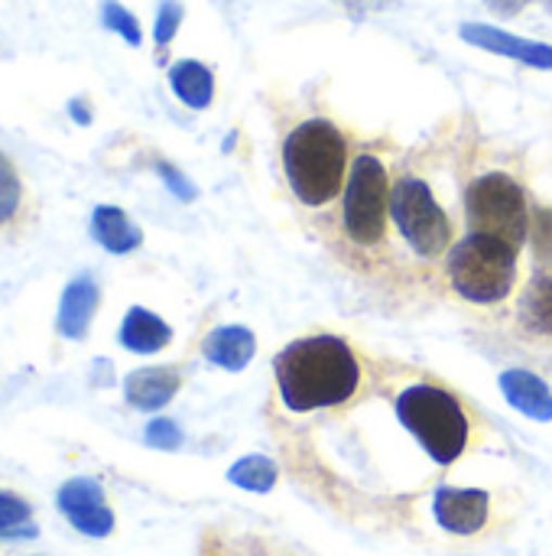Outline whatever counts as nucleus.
Listing matches in <instances>:
<instances>
[{
    "instance_id": "nucleus-1",
    "label": "nucleus",
    "mask_w": 552,
    "mask_h": 556,
    "mask_svg": "<svg viewBox=\"0 0 552 556\" xmlns=\"http://www.w3.org/2000/svg\"><path fill=\"white\" fill-rule=\"evenodd\" d=\"M277 384L283 404L296 414L342 407L361 384V365L345 339L309 336L280 352Z\"/></svg>"
},
{
    "instance_id": "nucleus-2",
    "label": "nucleus",
    "mask_w": 552,
    "mask_h": 556,
    "mask_svg": "<svg viewBox=\"0 0 552 556\" xmlns=\"http://www.w3.org/2000/svg\"><path fill=\"white\" fill-rule=\"evenodd\" d=\"M283 169H286L293 195L303 205L309 208L329 205L348 186L345 134L325 117L303 121L283 140Z\"/></svg>"
},
{
    "instance_id": "nucleus-3",
    "label": "nucleus",
    "mask_w": 552,
    "mask_h": 556,
    "mask_svg": "<svg viewBox=\"0 0 552 556\" xmlns=\"http://www.w3.org/2000/svg\"><path fill=\"white\" fill-rule=\"evenodd\" d=\"M397 414L403 427L423 443V450L439 466H449L465 453L468 417L449 391L433 384H416L397 397Z\"/></svg>"
},
{
    "instance_id": "nucleus-4",
    "label": "nucleus",
    "mask_w": 552,
    "mask_h": 556,
    "mask_svg": "<svg viewBox=\"0 0 552 556\" xmlns=\"http://www.w3.org/2000/svg\"><path fill=\"white\" fill-rule=\"evenodd\" d=\"M452 287L472 303H501L517 283V248L488 235H468L449 257Z\"/></svg>"
},
{
    "instance_id": "nucleus-5",
    "label": "nucleus",
    "mask_w": 552,
    "mask_h": 556,
    "mask_svg": "<svg viewBox=\"0 0 552 556\" xmlns=\"http://www.w3.org/2000/svg\"><path fill=\"white\" fill-rule=\"evenodd\" d=\"M465 215H468L472 235L508 241L517 251L524 248L530 235V205H527L524 186L504 173H488L468 186Z\"/></svg>"
},
{
    "instance_id": "nucleus-6",
    "label": "nucleus",
    "mask_w": 552,
    "mask_h": 556,
    "mask_svg": "<svg viewBox=\"0 0 552 556\" xmlns=\"http://www.w3.org/2000/svg\"><path fill=\"white\" fill-rule=\"evenodd\" d=\"M345 235L361 244H381L387 235V222H390V179L387 169L377 156L364 153L351 163L348 173V186H345Z\"/></svg>"
},
{
    "instance_id": "nucleus-7",
    "label": "nucleus",
    "mask_w": 552,
    "mask_h": 556,
    "mask_svg": "<svg viewBox=\"0 0 552 556\" xmlns=\"http://www.w3.org/2000/svg\"><path fill=\"white\" fill-rule=\"evenodd\" d=\"M390 215L420 257H439L452 244V222L423 179L403 176L390 192Z\"/></svg>"
},
{
    "instance_id": "nucleus-8",
    "label": "nucleus",
    "mask_w": 552,
    "mask_h": 556,
    "mask_svg": "<svg viewBox=\"0 0 552 556\" xmlns=\"http://www.w3.org/2000/svg\"><path fill=\"white\" fill-rule=\"evenodd\" d=\"M55 505L65 521L85 538H107L114 531V511L94 479H68L59 489Z\"/></svg>"
},
{
    "instance_id": "nucleus-9",
    "label": "nucleus",
    "mask_w": 552,
    "mask_h": 556,
    "mask_svg": "<svg viewBox=\"0 0 552 556\" xmlns=\"http://www.w3.org/2000/svg\"><path fill=\"white\" fill-rule=\"evenodd\" d=\"M462 39L478 46V49H488L495 55H504V59H514V62H524V65H534V68H552V46L550 42H534V39H521L514 33H504L498 26H488V23H462Z\"/></svg>"
},
{
    "instance_id": "nucleus-10",
    "label": "nucleus",
    "mask_w": 552,
    "mask_h": 556,
    "mask_svg": "<svg viewBox=\"0 0 552 556\" xmlns=\"http://www.w3.org/2000/svg\"><path fill=\"white\" fill-rule=\"evenodd\" d=\"M202 556H306L286 541H277L260 531L208 528L202 534Z\"/></svg>"
},
{
    "instance_id": "nucleus-11",
    "label": "nucleus",
    "mask_w": 552,
    "mask_h": 556,
    "mask_svg": "<svg viewBox=\"0 0 552 556\" xmlns=\"http://www.w3.org/2000/svg\"><path fill=\"white\" fill-rule=\"evenodd\" d=\"M101 306V290L91 277H75L65 283L62 300H59V313H55V329L62 339L81 342L91 329V319Z\"/></svg>"
},
{
    "instance_id": "nucleus-12",
    "label": "nucleus",
    "mask_w": 552,
    "mask_h": 556,
    "mask_svg": "<svg viewBox=\"0 0 552 556\" xmlns=\"http://www.w3.org/2000/svg\"><path fill=\"white\" fill-rule=\"evenodd\" d=\"M491 498L478 489H442L436 495V518L452 534H478L488 521Z\"/></svg>"
},
{
    "instance_id": "nucleus-13",
    "label": "nucleus",
    "mask_w": 552,
    "mask_h": 556,
    "mask_svg": "<svg viewBox=\"0 0 552 556\" xmlns=\"http://www.w3.org/2000/svg\"><path fill=\"white\" fill-rule=\"evenodd\" d=\"M179 388H182V375L176 368H140V371H130L124 378L127 404L137 410H146V414L166 407Z\"/></svg>"
},
{
    "instance_id": "nucleus-14",
    "label": "nucleus",
    "mask_w": 552,
    "mask_h": 556,
    "mask_svg": "<svg viewBox=\"0 0 552 556\" xmlns=\"http://www.w3.org/2000/svg\"><path fill=\"white\" fill-rule=\"evenodd\" d=\"M91 238L111 254H130L143 244V231L130 215L117 205H94L91 212Z\"/></svg>"
},
{
    "instance_id": "nucleus-15",
    "label": "nucleus",
    "mask_w": 552,
    "mask_h": 556,
    "mask_svg": "<svg viewBox=\"0 0 552 556\" xmlns=\"http://www.w3.org/2000/svg\"><path fill=\"white\" fill-rule=\"evenodd\" d=\"M172 342V329L146 306H130L120 323V345L137 355H153Z\"/></svg>"
},
{
    "instance_id": "nucleus-16",
    "label": "nucleus",
    "mask_w": 552,
    "mask_h": 556,
    "mask_svg": "<svg viewBox=\"0 0 552 556\" xmlns=\"http://www.w3.org/2000/svg\"><path fill=\"white\" fill-rule=\"evenodd\" d=\"M501 391H504V397H508L521 414H527V417H534V420H550L552 417L550 388H547L537 375H530V371H524V368L504 371V375H501Z\"/></svg>"
},
{
    "instance_id": "nucleus-17",
    "label": "nucleus",
    "mask_w": 552,
    "mask_h": 556,
    "mask_svg": "<svg viewBox=\"0 0 552 556\" xmlns=\"http://www.w3.org/2000/svg\"><path fill=\"white\" fill-rule=\"evenodd\" d=\"M254 349H257L254 332L244 329V326L215 329V332L205 339V345H202L205 358H208L211 365H218V368H228V371H241V368L254 358Z\"/></svg>"
},
{
    "instance_id": "nucleus-18",
    "label": "nucleus",
    "mask_w": 552,
    "mask_h": 556,
    "mask_svg": "<svg viewBox=\"0 0 552 556\" xmlns=\"http://www.w3.org/2000/svg\"><path fill=\"white\" fill-rule=\"evenodd\" d=\"M169 85L176 98L195 111H205L215 98V75L205 62L195 59H179L176 65H169Z\"/></svg>"
},
{
    "instance_id": "nucleus-19",
    "label": "nucleus",
    "mask_w": 552,
    "mask_h": 556,
    "mask_svg": "<svg viewBox=\"0 0 552 556\" xmlns=\"http://www.w3.org/2000/svg\"><path fill=\"white\" fill-rule=\"evenodd\" d=\"M521 323L527 332L534 336H552V274L550 270H540L524 300H521Z\"/></svg>"
},
{
    "instance_id": "nucleus-20",
    "label": "nucleus",
    "mask_w": 552,
    "mask_h": 556,
    "mask_svg": "<svg viewBox=\"0 0 552 556\" xmlns=\"http://www.w3.org/2000/svg\"><path fill=\"white\" fill-rule=\"evenodd\" d=\"M0 538H36L33 508L13 492H0Z\"/></svg>"
},
{
    "instance_id": "nucleus-21",
    "label": "nucleus",
    "mask_w": 552,
    "mask_h": 556,
    "mask_svg": "<svg viewBox=\"0 0 552 556\" xmlns=\"http://www.w3.org/2000/svg\"><path fill=\"white\" fill-rule=\"evenodd\" d=\"M228 479L234 485L247 489V492H270L273 482H277V466L270 459H264V456H247L228 472Z\"/></svg>"
},
{
    "instance_id": "nucleus-22",
    "label": "nucleus",
    "mask_w": 552,
    "mask_h": 556,
    "mask_svg": "<svg viewBox=\"0 0 552 556\" xmlns=\"http://www.w3.org/2000/svg\"><path fill=\"white\" fill-rule=\"evenodd\" d=\"M23 205V179L16 173V163L0 150V228L16 218Z\"/></svg>"
},
{
    "instance_id": "nucleus-23",
    "label": "nucleus",
    "mask_w": 552,
    "mask_h": 556,
    "mask_svg": "<svg viewBox=\"0 0 552 556\" xmlns=\"http://www.w3.org/2000/svg\"><path fill=\"white\" fill-rule=\"evenodd\" d=\"M101 23H104L111 33H117L124 42H130V46H140V42H143V29H140L137 16H133L124 3H117V0H104V3H101Z\"/></svg>"
},
{
    "instance_id": "nucleus-24",
    "label": "nucleus",
    "mask_w": 552,
    "mask_h": 556,
    "mask_svg": "<svg viewBox=\"0 0 552 556\" xmlns=\"http://www.w3.org/2000/svg\"><path fill=\"white\" fill-rule=\"evenodd\" d=\"M182 16H185V7L179 0H163L159 10H156V26H153V39H156V49L166 52V46L172 42V36L179 33L182 26Z\"/></svg>"
},
{
    "instance_id": "nucleus-25",
    "label": "nucleus",
    "mask_w": 552,
    "mask_h": 556,
    "mask_svg": "<svg viewBox=\"0 0 552 556\" xmlns=\"http://www.w3.org/2000/svg\"><path fill=\"white\" fill-rule=\"evenodd\" d=\"M156 173H159V179L166 182V189H169L176 199H182V202H192V199H195V186H192L172 163H156Z\"/></svg>"
},
{
    "instance_id": "nucleus-26",
    "label": "nucleus",
    "mask_w": 552,
    "mask_h": 556,
    "mask_svg": "<svg viewBox=\"0 0 552 556\" xmlns=\"http://www.w3.org/2000/svg\"><path fill=\"white\" fill-rule=\"evenodd\" d=\"M146 443L156 446V450H176L182 443V433L172 420H153L146 427Z\"/></svg>"
},
{
    "instance_id": "nucleus-27",
    "label": "nucleus",
    "mask_w": 552,
    "mask_h": 556,
    "mask_svg": "<svg viewBox=\"0 0 552 556\" xmlns=\"http://www.w3.org/2000/svg\"><path fill=\"white\" fill-rule=\"evenodd\" d=\"M335 3L355 20H364V16H374V13H384V10L397 7V0H335Z\"/></svg>"
},
{
    "instance_id": "nucleus-28",
    "label": "nucleus",
    "mask_w": 552,
    "mask_h": 556,
    "mask_svg": "<svg viewBox=\"0 0 552 556\" xmlns=\"http://www.w3.org/2000/svg\"><path fill=\"white\" fill-rule=\"evenodd\" d=\"M534 244H537V254L547 261H552V212H540L537 215V228H534Z\"/></svg>"
},
{
    "instance_id": "nucleus-29",
    "label": "nucleus",
    "mask_w": 552,
    "mask_h": 556,
    "mask_svg": "<svg viewBox=\"0 0 552 556\" xmlns=\"http://www.w3.org/2000/svg\"><path fill=\"white\" fill-rule=\"evenodd\" d=\"M534 0H485V7L498 16H517L524 7H530Z\"/></svg>"
},
{
    "instance_id": "nucleus-30",
    "label": "nucleus",
    "mask_w": 552,
    "mask_h": 556,
    "mask_svg": "<svg viewBox=\"0 0 552 556\" xmlns=\"http://www.w3.org/2000/svg\"><path fill=\"white\" fill-rule=\"evenodd\" d=\"M68 114H72V121L75 124H81V127H88L91 124V104H88V98H72L68 101Z\"/></svg>"
}]
</instances>
